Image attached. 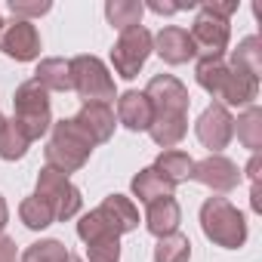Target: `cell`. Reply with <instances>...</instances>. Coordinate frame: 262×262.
Instances as JSON below:
<instances>
[{
    "label": "cell",
    "mask_w": 262,
    "mask_h": 262,
    "mask_svg": "<svg viewBox=\"0 0 262 262\" xmlns=\"http://www.w3.org/2000/svg\"><path fill=\"white\" fill-rule=\"evenodd\" d=\"M225 77H228V62L225 59H201L194 65V80L201 90H207L213 99H219L222 86H225Z\"/></svg>",
    "instance_id": "cb8c5ba5"
},
{
    "label": "cell",
    "mask_w": 262,
    "mask_h": 262,
    "mask_svg": "<svg viewBox=\"0 0 262 262\" xmlns=\"http://www.w3.org/2000/svg\"><path fill=\"white\" fill-rule=\"evenodd\" d=\"M0 31H4V16H0Z\"/></svg>",
    "instance_id": "8d00e7d4"
},
{
    "label": "cell",
    "mask_w": 262,
    "mask_h": 262,
    "mask_svg": "<svg viewBox=\"0 0 262 262\" xmlns=\"http://www.w3.org/2000/svg\"><path fill=\"white\" fill-rule=\"evenodd\" d=\"M173 188L176 185H182V182H188L191 179V167H194V161H191V155L188 151H182V148H167V151H161L158 155V161L151 164Z\"/></svg>",
    "instance_id": "ffe728a7"
},
{
    "label": "cell",
    "mask_w": 262,
    "mask_h": 262,
    "mask_svg": "<svg viewBox=\"0 0 262 262\" xmlns=\"http://www.w3.org/2000/svg\"><path fill=\"white\" fill-rule=\"evenodd\" d=\"M151 47H155V53H158L167 65H185V62H191V59L198 56V53H194V43H191V37H188V31L179 28V25L161 28V31L155 34Z\"/></svg>",
    "instance_id": "9a60e30c"
},
{
    "label": "cell",
    "mask_w": 262,
    "mask_h": 262,
    "mask_svg": "<svg viewBox=\"0 0 262 262\" xmlns=\"http://www.w3.org/2000/svg\"><path fill=\"white\" fill-rule=\"evenodd\" d=\"M139 228V210L126 194H108L96 210L83 213L77 222V237L83 244L99 241V237H120Z\"/></svg>",
    "instance_id": "6da1fadb"
},
{
    "label": "cell",
    "mask_w": 262,
    "mask_h": 262,
    "mask_svg": "<svg viewBox=\"0 0 262 262\" xmlns=\"http://www.w3.org/2000/svg\"><path fill=\"white\" fill-rule=\"evenodd\" d=\"M201 231L222 250H241L247 244V216L228 198H207L201 204Z\"/></svg>",
    "instance_id": "3957f363"
},
{
    "label": "cell",
    "mask_w": 262,
    "mask_h": 262,
    "mask_svg": "<svg viewBox=\"0 0 262 262\" xmlns=\"http://www.w3.org/2000/svg\"><path fill=\"white\" fill-rule=\"evenodd\" d=\"M188 37L201 59H222L228 53V40H231V19H222L219 13L210 10V4H201Z\"/></svg>",
    "instance_id": "52a82bcc"
},
{
    "label": "cell",
    "mask_w": 262,
    "mask_h": 262,
    "mask_svg": "<svg viewBox=\"0 0 262 262\" xmlns=\"http://www.w3.org/2000/svg\"><path fill=\"white\" fill-rule=\"evenodd\" d=\"M93 148H96V142L80 129V123L74 117H62L50 126V142L43 148V158H47L50 170H56L62 176H71V173L83 170Z\"/></svg>",
    "instance_id": "7a4b0ae2"
},
{
    "label": "cell",
    "mask_w": 262,
    "mask_h": 262,
    "mask_svg": "<svg viewBox=\"0 0 262 262\" xmlns=\"http://www.w3.org/2000/svg\"><path fill=\"white\" fill-rule=\"evenodd\" d=\"M194 136L204 148H210V155H222L231 139H234V117L225 105L213 102L201 111L198 123H194Z\"/></svg>",
    "instance_id": "9c48e42d"
},
{
    "label": "cell",
    "mask_w": 262,
    "mask_h": 262,
    "mask_svg": "<svg viewBox=\"0 0 262 262\" xmlns=\"http://www.w3.org/2000/svg\"><path fill=\"white\" fill-rule=\"evenodd\" d=\"M0 262H16V241L0 234Z\"/></svg>",
    "instance_id": "1f68e13d"
},
{
    "label": "cell",
    "mask_w": 262,
    "mask_h": 262,
    "mask_svg": "<svg viewBox=\"0 0 262 262\" xmlns=\"http://www.w3.org/2000/svg\"><path fill=\"white\" fill-rule=\"evenodd\" d=\"M117 123H123L129 133H148V126L155 120L151 99L142 90H126L117 96Z\"/></svg>",
    "instance_id": "4fadbf2b"
},
{
    "label": "cell",
    "mask_w": 262,
    "mask_h": 262,
    "mask_svg": "<svg viewBox=\"0 0 262 262\" xmlns=\"http://www.w3.org/2000/svg\"><path fill=\"white\" fill-rule=\"evenodd\" d=\"M7 222H10V204H7V198H4V194H0V234H4Z\"/></svg>",
    "instance_id": "e575fe53"
},
{
    "label": "cell",
    "mask_w": 262,
    "mask_h": 262,
    "mask_svg": "<svg viewBox=\"0 0 262 262\" xmlns=\"http://www.w3.org/2000/svg\"><path fill=\"white\" fill-rule=\"evenodd\" d=\"M65 262H83V259H80V256H74V253H68V259H65Z\"/></svg>",
    "instance_id": "d590c367"
},
{
    "label": "cell",
    "mask_w": 262,
    "mask_h": 262,
    "mask_svg": "<svg viewBox=\"0 0 262 262\" xmlns=\"http://www.w3.org/2000/svg\"><path fill=\"white\" fill-rule=\"evenodd\" d=\"M188 133V114H176V111H155V120L148 126V136L155 145H161L164 151L167 148H176Z\"/></svg>",
    "instance_id": "ac0fdd59"
},
{
    "label": "cell",
    "mask_w": 262,
    "mask_h": 262,
    "mask_svg": "<svg viewBox=\"0 0 262 262\" xmlns=\"http://www.w3.org/2000/svg\"><path fill=\"white\" fill-rule=\"evenodd\" d=\"M4 120H7V117H4V114H0V126H4Z\"/></svg>",
    "instance_id": "74e56055"
},
{
    "label": "cell",
    "mask_w": 262,
    "mask_h": 262,
    "mask_svg": "<svg viewBox=\"0 0 262 262\" xmlns=\"http://www.w3.org/2000/svg\"><path fill=\"white\" fill-rule=\"evenodd\" d=\"M234 133H237V142L250 155H259V148H262V108L259 105H250L237 114Z\"/></svg>",
    "instance_id": "7402d4cb"
},
{
    "label": "cell",
    "mask_w": 262,
    "mask_h": 262,
    "mask_svg": "<svg viewBox=\"0 0 262 262\" xmlns=\"http://www.w3.org/2000/svg\"><path fill=\"white\" fill-rule=\"evenodd\" d=\"M145 10H151V13H158V16H173V13H179L182 7H179V4H161V0H151Z\"/></svg>",
    "instance_id": "d6a6232c"
},
{
    "label": "cell",
    "mask_w": 262,
    "mask_h": 262,
    "mask_svg": "<svg viewBox=\"0 0 262 262\" xmlns=\"http://www.w3.org/2000/svg\"><path fill=\"white\" fill-rule=\"evenodd\" d=\"M142 93L151 99V108H155V111H176V114H188V108H191L188 86H185L179 77H173V74H155Z\"/></svg>",
    "instance_id": "7c38bea8"
},
{
    "label": "cell",
    "mask_w": 262,
    "mask_h": 262,
    "mask_svg": "<svg viewBox=\"0 0 262 262\" xmlns=\"http://www.w3.org/2000/svg\"><path fill=\"white\" fill-rule=\"evenodd\" d=\"M0 53L16 62H34L40 59V31L28 19H10L0 31Z\"/></svg>",
    "instance_id": "30bf717a"
},
{
    "label": "cell",
    "mask_w": 262,
    "mask_h": 262,
    "mask_svg": "<svg viewBox=\"0 0 262 262\" xmlns=\"http://www.w3.org/2000/svg\"><path fill=\"white\" fill-rule=\"evenodd\" d=\"M129 191H133V198H139V204H151V201H158V198H167V194H173L176 188L155 170V167H145V170H139L133 179H129Z\"/></svg>",
    "instance_id": "44dd1931"
},
{
    "label": "cell",
    "mask_w": 262,
    "mask_h": 262,
    "mask_svg": "<svg viewBox=\"0 0 262 262\" xmlns=\"http://www.w3.org/2000/svg\"><path fill=\"white\" fill-rule=\"evenodd\" d=\"M151 40H155V34L145 25H136V28L120 31V37L111 47V68H114V74L123 77V80H136L139 71L145 68L148 56L155 53Z\"/></svg>",
    "instance_id": "8992f818"
},
{
    "label": "cell",
    "mask_w": 262,
    "mask_h": 262,
    "mask_svg": "<svg viewBox=\"0 0 262 262\" xmlns=\"http://www.w3.org/2000/svg\"><path fill=\"white\" fill-rule=\"evenodd\" d=\"M34 80L47 93H71V62L68 59H40L34 68Z\"/></svg>",
    "instance_id": "d6986e66"
},
{
    "label": "cell",
    "mask_w": 262,
    "mask_h": 262,
    "mask_svg": "<svg viewBox=\"0 0 262 262\" xmlns=\"http://www.w3.org/2000/svg\"><path fill=\"white\" fill-rule=\"evenodd\" d=\"M19 219H22V225L31 228V231H43V228H50V225L56 222L53 210H50L37 194H28V198L19 204Z\"/></svg>",
    "instance_id": "484cf974"
},
{
    "label": "cell",
    "mask_w": 262,
    "mask_h": 262,
    "mask_svg": "<svg viewBox=\"0 0 262 262\" xmlns=\"http://www.w3.org/2000/svg\"><path fill=\"white\" fill-rule=\"evenodd\" d=\"M7 7H10L13 19H28V22H34L53 10L50 0H7Z\"/></svg>",
    "instance_id": "4dcf8cb0"
},
{
    "label": "cell",
    "mask_w": 262,
    "mask_h": 262,
    "mask_svg": "<svg viewBox=\"0 0 262 262\" xmlns=\"http://www.w3.org/2000/svg\"><path fill=\"white\" fill-rule=\"evenodd\" d=\"M90 262H120V237H99L86 244Z\"/></svg>",
    "instance_id": "f546056e"
},
{
    "label": "cell",
    "mask_w": 262,
    "mask_h": 262,
    "mask_svg": "<svg viewBox=\"0 0 262 262\" xmlns=\"http://www.w3.org/2000/svg\"><path fill=\"white\" fill-rule=\"evenodd\" d=\"M191 179L201 182V185H207L216 194H225V191H234L244 176H241V167L231 158H225V155H207L204 161H194Z\"/></svg>",
    "instance_id": "8fae6325"
},
{
    "label": "cell",
    "mask_w": 262,
    "mask_h": 262,
    "mask_svg": "<svg viewBox=\"0 0 262 262\" xmlns=\"http://www.w3.org/2000/svg\"><path fill=\"white\" fill-rule=\"evenodd\" d=\"M142 16H145V4H142V0H108V4H105V19L117 31L142 25Z\"/></svg>",
    "instance_id": "603a6c76"
},
{
    "label": "cell",
    "mask_w": 262,
    "mask_h": 262,
    "mask_svg": "<svg viewBox=\"0 0 262 262\" xmlns=\"http://www.w3.org/2000/svg\"><path fill=\"white\" fill-rule=\"evenodd\" d=\"M28 142H37L50 133L53 126V105H50V93L31 77L25 83L16 86V96H13V117H10Z\"/></svg>",
    "instance_id": "277c9868"
},
{
    "label": "cell",
    "mask_w": 262,
    "mask_h": 262,
    "mask_svg": "<svg viewBox=\"0 0 262 262\" xmlns=\"http://www.w3.org/2000/svg\"><path fill=\"white\" fill-rule=\"evenodd\" d=\"M28 148L31 142L25 139L22 129L13 120H4V126H0V161H22Z\"/></svg>",
    "instance_id": "d4e9b609"
},
{
    "label": "cell",
    "mask_w": 262,
    "mask_h": 262,
    "mask_svg": "<svg viewBox=\"0 0 262 262\" xmlns=\"http://www.w3.org/2000/svg\"><path fill=\"white\" fill-rule=\"evenodd\" d=\"M34 194L53 210L56 222L74 219V216L80 213V207H83L80 188H77L68 176H62V173H56V170H50V167H43V170L37 173V188H34Z\"/></svg>",
    "instance_id": "ba28073f"
},
{
    "label": "cell",
    "mask_w": 262,
    "mask_h": 262,
    "mask_svg": "<svg viewBox=\"0 0 262 262\" xmlns=\"http://www.w3.org/2000/svg\"><path fill=\"white\" fill-rule=\"evenodd\" d=\"M74 120L80 123V129H83V133H86L96 145L108 142V139L114 136V126H117L114 108H111V105H99V102L80 105V111L74 114Z\"/></svg>",
    "instance_id": "2e32d148"
},
{
    "label": "cell",
    "mask_w": 262,
    "mask_h": 262,
    "mask_svg": "<svg viewBox=\"0 0 262 262\" xmlns=\"http://www.w3.org/2000/svg\"><path fill=\"white\" fill-rule=\"evenodd\" d=\"M68 62H71V86L83 99V105H93V102L111 105L117 99L114 77L99 56H74Z\"/></svg>",
    "instance_id": "5b68a950"
},
{
    "label": "cell",
    "mask_w": 262,
    "mask_h": 262,
    "mask_svg": "<svg viewBox=\"0 0 262 262\" xmlns=\"http://www.w3.org/2000/svg\"><path fill=\"white\" fill-rule=\"evenodd\" d=\"M231 65L250 71V74H262V40L259 34H250L237 43V50H231Z\"/></svg>",
    "instance_id": "4316f807"
},
{
    "label": "cell",
    "mask_w": 262,
    "mask_h": 262,
    "mask_svg": "<svg viewBox=\"0 0 262 262\" xmlns=\"http://www.w3.org/2000/svg\"><path fill=\"white\" fill-rule=\"evenodd\" d=\"M256 99H259V77L228 62V77H225V86L219 93V105L250 108V105H256Z\"/></svg>",
    "instance_id": "5bb4252c"
},
{
    "label": "cell",
    "mask_w": 262,
    "mask_h": 262,
    "mask_svg": "<svg viewBox=\"0 0 262 262\" xmlns=\"http://www.w3.org/2000/svg\"><path fill=\"white\" fill-rule=\"evenodd\" d=\"M188 259H191V241L182 231L161 237L155 247V262H188Z\"/></svg>",
    "instance_id": "83f0119b"
},
{
    "label": "cell",
    "mask_w": 262,
    "mask_h": 262,
    "mask_svg": "<svg viewBox=\"0 0 262 262\" xmlns=\"http://www.w3.org/2000/svg\"><path fill=\"white\" fill-rule=\"evenodd\" d=\"M179 222H182V207H179V201L173 194L151 201L148 210H145V228L158 241L167 237V234H173V231H179Z\"/></svg>",
    "instance_id": "e0dca14e"
},
{
    "label": "cell",
    "mask_w": 262,
    "mask_h": 262,
    "mask_svg": "<svg viewBox=\"0 0 262 262\" xmlns=\"http://www.w3.org/2000/svg\"><path fill=\"white\" fill-rule=\"evenodd\" d=\"M68 259V250L62 241L56 237H43V241H34L25 247L22 253V262H65Z\"/></svg>",
    "instance_id": "f1b7e54d"
},
{
    "label": "cell",
    "mask_w": 262,
    "mask_h": 262,
    "mask_svg": "<svg viewBox=\"0 0 262 262\" xmlns=\"http://www.w3.org/2000/svg\"><path fill=\"white\" fill-rule=\"evenodd\" d=\"M259 170H262V158H259V155H253V158H250V164H247V170H241V173H247L250 185H256V182H259Z\"/></svg>",
    "instance_id": "836d02e7"
}]
</instances>
